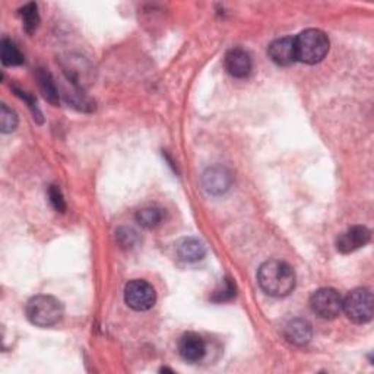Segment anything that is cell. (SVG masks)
Listing matches in <instances>:
<instances>
[{"label": "cell", "instance_id": "9c48e42d", "mask_svg": "<svg viewBox=\"0 0 374 374\" xmlns=\"http://www.w3.org/2000/svg\"><path fill=\"white\" fill-rule=\"evenodd\" d=\"M178 353L186 361H200L206 354L205 341L198 334H184L178 342Z\"/></svg>", "mask_w": 374, "mask_h": 374}, {"label": "cell", "instance_id": "7c38bea8", "mask_svg": "<svg viewBox=\"0 0 374 374\" xmlns=\"http://www.w3.org/2000/svg\"><path fill=\"white\" fill-rule=\"evenodd\" d=\"M312 335H313L312 324L304 319H294L288 322L284 329L285 339L298 346L309 344L312 339Z\"/></svg>", "mask_w": 374, "mask_h": 374}, {"label": "cell", "instance_id": "4fadbf2b", "mask_svg": "<svg viewBox=\"0 0 374 374\" xmlns=\"http://www.w3.org/2000/svg\"><path fill=\"white\" fill-rule=\"evenodd\" d=\"M178 256L184 262H198L202 261L206 254L205 244L198 239H184L177 249Z\"/></svg>", "mask_w": 374, "mask_h": 374}, {"label": "cell", "instance_id": "7402d4cb", "mask_svg": "<svg viewBox=\"0 0 374 374\" xmlns=\"http://www.w3.org/2000/svg\"><path fill=\"white\" fill-rule=\"evenodd\" d=\"M15 92L18 94V97H21L22 100H26V101H27L28 107L31 108V111H33V114H34V119H41V113H40V110H38V107H37V101L33 100V98L28 96L27 92H23V91H21V89H15Z\"/></svg>", "mask_w": 374, "mask_h": 374}, {"label": "cell", "instance_id": "8992f818", "mask_svg": "<svg viewBox=\"0 0 374 374\" xmlns=\"http://www.w3.org/2000/svg\"><path fill=\"white\" fill-rule=\"evenodd\" d=\"M342 297L334 288H322L317 290L312 298L310 306L312 310L322 319L332 320L338 317L342 312Z\"/></svg>", "mask_w": 374, "mask_h": 374}, {"label": "cell", "instance_id": "5bb4252c", "mask_svg": "<svg viewBox=\"0 0 374 374\" xmlns=\"http://www.w3.org/2000/svg\"><path fill=\"white\" fill-rule=\"evenodd\" d=\"M37 79H38V85L41 92L44 94L45 100L52 103L53 106L59 104V91L56 86V82L53 79V76L50 75V72H47L44 69H40L37 72Z\"/></svg>", "mask_w": 374, "mask_h": 374}, {"label": "cell", "instance_id": "ffe728a7", "mask_svg": "<svg viewBox=\"0 0 374 374\" xmlns=\"http://www.w3.org/2000/svg\"><path fill=\"white\" fill-rule=\"evenodd\" d=\"M49 198H50V202L56 210H59V212H64V209H66L64 199H63V195H62V192L57 186H50Z\"/></svg>", "mask_w": 374, "mask_h": 374}, {"label": "cell", "instance_id": "ba28073f", "mask_svg": "<svg viewBox=\"0 0 374 374\" xmlns=\"http://www.w3.org/2000/svg\"><path fill=\"white\" fill-rule=\"evenodd\" d=\"M232 183V174L227 167L214 166L205 171L203 186L210 195H222L225 193Z\"/></svg>", "mask_w": 374, "mask_h": 374}, {"label": "cell", "instance_id": "6da1fadb", "mask_svg": "<svg viewBox=\"0 0 374 374\" xmlns=\"http://www.w3.org/2000/svg\"><path fill=\"white\" fill-rule=\"evenodd\" d=\"M257 280L261 288L273 297H285L295 287L294 269L280 261H268L257 272Z\"/></svg>", "mask_w": 374, "mask_h": 374}, {"label": "cell", "instance_id": "8fae6325", "mask_svg": "<svg viewBox=\"0 0 374 374\" xmlns=\"http://www.w3.org/2000/svg\"><path fill=\"white\" fill-rule=\"evenodd\" d=\"M268 55L272 59L273 63L279 66H290L293 64L295 59V45H294V38L291 37H284L275 40L268 49Z\"/></svg>", "mask_w": 374, "mask_h": 374}, {"label": "cell", "instance_id": "d6986e66", "mask_svg": "<svg viewBox=\"0 0 374 374\" xmlns=\"http://www.w3.org/2000/svg\"><path fill=\"white\" fill-rule=\"evenodd\" d=\"M234 295H236V287H234L231 284L230 279H225L224 280V287L218 291H215L212 300L214 301H218V302H222V301H227V300H231Z\"/></svg>", "mask_w": 374, "mask_h": 374}, {"label": "cell", "instance_id": "5b68a950", "mask_svg": "<svg viewBox=\"0 0 374 374\" xmlns=\"http://www.w3.org/2000/svg\"><path fill=\"white\" fill-rule=\"evenodd\" d=\"M125 301L136 312H147L154 307L157 293L151 284L144 279H133L125 288Z\"/></svg>", "mask_w": 374, "mask_h": 374}, {"label": "cell", "instance_id": "30bf717a", "mask_svg": "<svg viewBox=\"0 0 374 374\" xmlns=\"http://www.w3.org/2000/svg\"><path fill=\"white\" fill-rule=\"evenodd\" d=\"M225 67L234 78H246L251 72V57L243 49H231L225 56Z\"/></svg>", "mask_w": 374, "mask_h": 374}, {"label": "cell", "instance_id": "44dd1931", "mask_svg": "<svg viewBox=\"0 0 374 374\" xmlns=\"http://www.w3.org/2000/svg\"><path fill=\"white\" fill-rule=\"evenodd\" d=\"M117 236H119L120 244L125 247H132L136 242V232L132 230H120L117 232Z\"/></svg>", "mask_w": 374, "mask_h": 374}, {"label": "cell", "instance_id": "2e32d148", "mask_svg": "<svg viewBox=\"0 0 374 374\" xmlns=\"http://www.w3.org/2000/svg\"><path fill=\"white\" fill-rule=\"evenodd\" d=\"M161 220H162V210L155 208V206L140 209V210H137V214H136L137 224L145 227V228L157 227L161 222Z\"/></svg>", "mask_w": 374, "mask_h": 374}, {"label": "cell", "instance_id": "ac0fdd59", "mask_svg": "<svg viewBox=\"0 0 374 374\" xmlns=\"http://www.w3.org/2000/svg\"><path fill=\"white\" fill-rule=\"evenodd\" d=\"M18 125V117L13 110L8 108L6 104H2L0 108V128H2L4 133H11L16 129Z\"/></svg>", "mask_w": 374, "mask_h": 374}, {"label": "cell", "instance_id": "277c9868", "mask_svg": "<svg viewBox=\"0 0 374 374\" xmlns=\"http://www.w3.org/2000/svg\"><path fill=\"white\" fill-rule=\"evenodd\" d=\"M373 294L367 288H357L351 291L342 301V310L349 320L354 323H367L373 319Z\"/></svg>", "mask_w": 374, "mask_h": 374}, {"label": "cell", "instance_id": "9a60e30c", "mask_svg": "<svg viewBox=\"0 0 374 374\" xmlns=\"http://www.w3.org/2000/svg\"><path fill=\"white\" fill-rule=\"evenodd\" d=\"M2 62L5 66H18L23 63V56L12 40H2Z\"/></svg>", "mask_w": 374, "mask_h": 374}, {"label": "cell", "instance_id": "3957f363", "mask_svg": "<svg viewBox=\"0 0 374 374\" xmlns=\"http://www.w3.org/2000/svg\"><path fill=\"white\" fill-rule=\"evenodd\" d=\"M26 313L33 324L49 327L60 322L63 317V306L52 295H37L28 301Z\"/></svg>", "mask_w": 374, "mask_h": 374}, {"label": "cell", "instance_id": "52a82bcc", "mask_svg": "<svg viewBox=\"0 0 374 374\" xmlns=\"http://www.w3.org/2000/svg\"><path fill=\"white\" fill-rule=\"evenodd\" d=\"M370 239H371V232L367 227L356 225L341 234L336 242V247L341 253L348 254L364 247L370 242Z\"/></svg>", "mask_w": 374, "mask_h": 374}, {"label": "cell", "instance_id": "e0dca14e", "mask_svg": "<svg viewBox=\"0 0 374 374\" xmlns=\"http://www.w3.org/2000/svg\"><path fill=\"white\" fill-rule=\"evenodd\" d=\"M21 18H22V22H23V28H26V31L28 34H33L38 23H40V16H38V8L35 4H28L23 6L21 11Z\"/></svg>", "mask_w": 374, "mask_h": 374}, {"label": "cell", "instance_id": "7a4b0ae2", "mask_svg": "<svg viewBox=\"0 0 374 374\" xmlns=\"http://www.w3.org/2000/svg\"><path fill=\"white\" fill-rule=\"evenodd\" d=\"M295 59L298 62L316 64L329 52V38L320 30H306L294 38Z\"/></svg>", "mask_w": 374, "mask_h": 374}]
</instances>
